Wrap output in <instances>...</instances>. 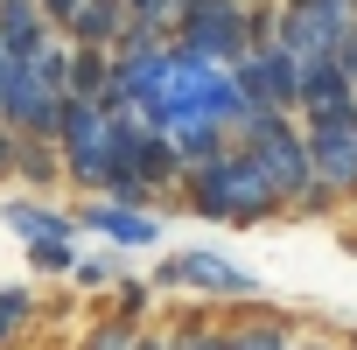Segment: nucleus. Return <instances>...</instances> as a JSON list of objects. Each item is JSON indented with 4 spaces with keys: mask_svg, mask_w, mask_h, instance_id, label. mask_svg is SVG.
<instances>
[{
    "mask_svg": "<svg viewBox=\"0 0 357 350\" xmlns=\"http://www.w3.org/2000/svg\"><path fill=\"white\" fill-rule=\"evenodd\" d=\"M175 197H183L204 225H231V231H252V225H273L287 211V197L266 183V168L245 154V147H218L204 161L183 168V183H175Z\"/></svg>",
    "mask_w": 357,
    "mask_h": 350,
    "instance_id": "1",
    "label": "nucleus"
},
{
    "mask_svg": "<svg viewBox=\"0 0 357 350\" xmlns=\"http://www.w3.org/2000/svg\"><path fill=\"white\" fill-rule=\"evenodd\" d=\"M147 287L154 294H204V301H266L259 273L238 266L218 245H175V252H161V266L147 273Z\"/></svg>",
    "mask_w": 357,
    "mask_h": 350,
    "instance_id": "2",
    "label": "nucleus"
},
{
    "mask_svg": "<svg viewBox=\"0 0 357 350\" xmlns=\"http://www.w3.org/2000/svg\"><path fill=\"white\" fill-rule=\"evenodd\" d=\"M231 147H245V154L266 168V183L287 197V211L308 197L315 161H308V133H301V119H294V112H252V119H238Z\"/></svg>",
    "mask_w": 357,
    "mask_h": 350,
    "instance_id": "3",
    "label": "nucleus"
},
{
    "mask_svg": "<svg viewBox=\"0 0 357 350\" xmlns=\"http://www.w3.org/2000/svg\"><path fill=\"white\" fill-rule=\"evenodd\" d=\"M56 154H63V183L98 197L112 175V112L98 98H63L56 112Z\"/></svg>",
    "mask_w": 357,
    "mask_h": 350,
    "instance_id": "4",
    "label": "nucleus"
},
{
    "mask_svg": "<svg viewBox=\"0 0 357 350\" xmlns=\"http://www.w3.org/2000/svg\"><path fill=\"white\" fill-rule=\"evenodd\" d=\"M175 50H190L204 63H238L252 50V29H245V0H183V15L168 29Z\"/></svg>",
    "mask_w": 357,
    "mask_h": 350,
    "instance_id": "5",
    "label": "nucleus"
},
{
    "mask_svg": "<svg viewBox=\"0 0 357 350\" xmlns=\"http://www.w3.org/2000/svg\"><path fill=\"white\" fill-rule=\"evenodd\" d=\"M231 84H238V98H245V119L252 112H294V56L287 50H245L238 63H231Z\"/></svg>",
    "mask_w": 357,
    "mask_h": 350,
    "instance_id": "6",
    "label": "nucleus"
},
{
    "mask_svg": "<svg viewBox=\"0 0 357 350\" xmlns=\"http://www.w3.org/2000/svg\"><path fill=\"white\" fill-rule=\"evenodd\" d=\"M77 218V231H91V238H105L112 252H147V245H161V218L147 211V204H112V197H91L84 211H70Z\"/></svg>",
    "mask_w": 357,
    "mask_h": 350,
    "instance_id": "7",
    "label": "nucleus"
},
{
    "mask_svg": "<svg viewBox=\"0 0 357 350\" xmlns=\"http://www.w3.org/2000/svg\"><path fill=\"white\" fill-rule=\"evenodd\" d=\"M0 218H8V231H15L22 245H36V238H70V231H77V218L56 211L50 197H8V211H0Z\"/></svg>",
    "mask_w": 357,
    "mask_h": 350,
    "instance_id": "8",
    "label": "nucleus"
},
{
    "mask_svg": "<svg viewBox=\"0 0 357 350\" xmlns=\"http://www.w3.org/2000/svg\"><path fill=\"white\" fill-rule=\"evenodd\" d=\"M294 343V322L280 315V308H245L238 322H225V350H287Z\"/></svg>",
    "mask_w": 357,
    "mask_h": 350,
    "instance_id": "9",
    "label": "nucleus"
},
{
    "mask_svg": "<svg viewBox=\"0 0 357 350\" xmlns=\"http://www.w3.org/2000/svg\"><path fill=\"white\" fill-rule=\"evenodd\" d=\"M126 29V0H84V8L63 22V43H84V50H112Z\"/></svg>",
    "mask_w": 357,
    "mask_h": 350,
    "instance_id": "10",
    "label": "nucleus"
},
{
    "mask_svg": "<svg viewBox=\"0 0 357 350\" xmlns=\"http://www.w3.org/2000/svg\"><path fill=\"white\" fill-rule=\"evenodd\" d=\"M15 183H29L36 197H43V190H63V154H56V140H43V133H22V140H15Z\"/></svg>",
    "mask_w": 357,
    "mask_h": 350,
    "instance_id": "11",
    "label": "nucleus"
},
{
    "mask_svg": "<svg viewBox=\"0 0 357 350\" xmlns=\"http://www.w3.org/2000/svg\"><path fill=\"white\" fill-rule=\"evenodd\" d=\"M175 15H183V0H126V29H119V36H140V43H168Z\"/></svg>",
    "mask_w": 357,
    "mask_h": 350,
    "instance_id": "12",
    "label": "nucleus"
},
{
    "mask_svg": "<svg viewBox=\"0 0 357 350\" xmlns=\"http://www.w3.org/2000/svg\"><path fill=\"white\" fill-rule=\"evenodd\" d=\"M105 77H112V50L70 43V98H105Z\"/></svg>",
    "mask_w": 357,
    "mask_h": 350,
    "instance_id": "13",
    "label": "nucleus"
},
{
    "mask_svg": "<svg viewBox=\"0 0 357 350\" xmlns=\"http://www.w3.org/2000/svg\"><path fill=\"white\" fill-rule=\"evenodd\" d=\"M133 336H140V322L133 315H98V322H84V336L70 343V350H133Z\"/></svg>",
    "mask_w": 357,
    "mask_h": 350,
    "instance_id": "14",
    "label": "nucleus"
},
{
    "mask_svg": "<svg viewBox=\"0 0 357 350\" xmlns=\"http://www.w3.org/2000/svg\"><path fill=\"white\" fill-rule=\"evenodd\" d=\"M36 322V294L29 287H0V350H15Z\"/></svg>",
    "mask_w": 357,
    "mask_h": 350,
    "instance_id": "15",
    "label": "nucleus"
},
{
    "mask_svg": "<svg viewBox=\"0 0 357 350\" xmlns=\"http://www.w3.org/2000/svg\"><path fill=\"white\" fill-rule=\"evenodd\" d=\"M112 280H119V259H112V252H77V266H70V287L112 294Z\"/></svg>",
    "mask_w": 357,
    "mask_h": 350,
    "instance_id": "16",
    "label": "nucleus"
},
{
    "mask_svg": "<svg viewBox=\"0 0 357 350\" xmlns=\"http://www.w3.org/2000/svg\"><path fill=\"white\" fill-rule=\"evenodd\" d=\"M29 266H36V273H70V266H77V231H70V238H36V245H29Z\"/></svg>",
    "mask_w": 357,
    "mask_h": 350,
    "instance_id": "17",
    "label": "nucleus"
},
{
    "mask_svg": "<svg viewBox=\"0 0 357 350\" xmlns=\"http://www.w3.org/2000/svg\"><path fill=\"white\" fill-rule=\"evenodd\" d=\"M147 301H154V287H147V280H126V273L112 280V308H119V315H133V322H147Z\"/></svg>",
    "mask_w": 357,
    "mask_h": 350,
    "instance_id": "18",
    "label": "nucleus"
},
{
    "mask_svg": "<svg viewBox=\"0 0 357 350\" xmlns=\"http://www.w3.org/2000/svg\"><path fill=\"white\" fill-rule=\"evenodd\" d=\"M36 8H43V15H50V29H56V36H63V22H70V15H77V8H84V0H36Z\"/></svg>",
    "mask_w": 357,
    "mask_h": 350,
    "instance_id": "19",
    "label": "nucleus"
},
{
    "mask_svg": "<svg viewBox=\"0 0 357 350\" xmlns=\"http://www.w3.org/2000/svg\"><path fill=\"white\" fill-rule=\"evenodd\" d=\"M15 140H22L15 126H0V183H15Z\"/></svg>",
    "mask_w": 357,
    "mask_h": 350,
    "instance_id": "20",
    "label": "nucleus"
},
{
    "mask_svg": "<svg viewBox=\"0 0 357 350\" xmlns=\"http://www.w3.org/2000/svg\"><path fill=\"white\" fill-rule=\"evenodd\" d=\"M133 350H161V322H140V336H133Z\"/></svg>",
    "mask_w": 357,
    "mask_h": 350,
    "instance_id": "21",
    "label": "nucleus"
},
{
    "mask_svg": "<svg viewBox=\"0 0 357 350\" xmlns=\"http://www.w3.org/2000/svg\"><path fill=\"white\" fill-rule=\"evenodd\" d=\"M287 350H343V343H336V336H294Z\"/></svg>",
    "mask_w": 357,
    "mask_h": 350,
    "instance_id": "22",
    "label": "nucleus"
},
{
    "mask_svg": "<svg viewBox=\"0 0 357 350\" xmlns=\"http://www.w3.org/2000/svg\"><path fill=\"white\" fill-rule=\"evenodd\" d=\"M336 63H343V77H350V84H357V36H350V43H343V50H336Z\"/></svg>",
    "mask_w": 357,
    "mask_h": 350,
    "instance_id": "23",
    "label": "nucleus"
},
{
    "mask_svg": "<svg viewBox=\"0 0 357 350\" xmlns=\"http://www.w3.org/2000/svg\"><path fill=\"white\" fill-rule=\"evenodd\" d=\"M343 350H357V336H350V343H343Z\"/></svg>",
    "mask_w": 357,
    "mask_h": 350,
    "instance_id": "24",
    "label": "nucleus"
}]
</instances>
